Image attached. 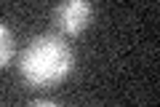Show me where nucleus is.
<instances>
[{"label":"nucleus","instance_id":"2","mask_svg":"<svg viewBox=\"0 0 160 107\" xmlns=\"http://www.w3.org/2000/svg\"><path fill=\"white\" fill-rule=\"evenodd\" d=\"M93 8L91 0H64L56 8V24L64 35H80L91 24Z\"/></svg>","mask_w":160,"mask_h":107},{"label":"nucleus","instance_id":"3","mask_svg":"<svg viewBox=\"0 0 160 107\" xmlns=\"http://www.w3.org/2000/svg\"><path fill=\"white\" fill-rule=\"evenodd\" d=\"M13 56V38L6 24H0V67H6Z\"/></svg>","mask_w":160,"mask_h":107},{"label":"nucleus","instance_id":"1","mask_svg":"<svg viewBox=\"0 0 160 107\" xmlns=\"http://www.w3.org/2000/svg\"><path fill=\"white\" fill-rule=\"evenodd\" d=\"M22 78L35 88H51L62 83L72 70V51L56 35L35 38L22 54Z\"/></svg>","mask_w":160,"mask_h":107}]
</instances>
